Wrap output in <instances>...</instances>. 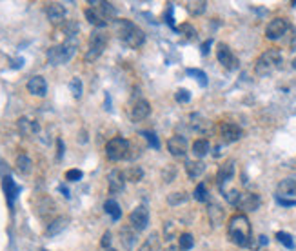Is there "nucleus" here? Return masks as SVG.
I'll return each mask as SVG.
<instances>
[{"label": "nucleus", "instance_id": "4468645a", "mask_svg": "<svg viewBox=\"0 0 296 251\" xmlns=\"http://www.w3.org/2000/svg\"><path fill=\"white\" fill-rule=\"evenodd\" d=\"M107 184H109V193H122L126 186V177L120 170H113L107 175Z\"/></svg>", "mask_w": 296, "mask_h": 251}, {"label": "nucleus", "instance_id": "423d86ee", "mask_svg": "<svg viewBox=\"0 0 296 251\" xmlns=\"http://www.w3.org/2000/svg\"><path fill=\"white\" fill-rule=\"evenodd\" d=\"M129 148H131V144H129L126 138H122V136H114V138H111V141L106 144V155L109 160L120 162L129 155Z\"/></svg>", "mask_w": 296, "mask_h": 251}, {"label": "nucleus", "instance_id": "4be33fe9", "mask_svg": "<svg viewBox=\"0 0 296 251\" xmlns=\"http://www.w3.org/2000/svg\"><path fill=\"white\" fill-rule=\"evenodd\" d=\"M18 129H20L22 135H35L40 129V126H38L37 120H29L22 117V119H18Z\"/></svg>", "mask_w": 296, "mask_h": 251}, {"label": "nucleus", "instance_id": "bb28decb", "mask_svg": "<svg viewBox=\"0 0 296 251\" xmlns=\"http://www.w3.org/2000/svg\"><path fill=\"white\" fill-rule=\"evenodd\" d=\"M120 237H122V244L126 249H131L133 244L136 242V231L133 228H122L120 230Z\"/></svg>", "mask_w": 296, "mask_h": 251}, {"label": "nucleus", "instance_id": "4c0bfd02", "mask_svg": "<svg viewBox=\"0 0 296 251\" xmlns=\"http://www.w3.org/2000/svg\"><path fill=\"white\" fill-rule=\"evenodd\" d=\"M142 135L145 136V141H147V144L151 146V148H155V149L160 148V142H158L157 135H155L153 131H142Z\"/></svg>", "mask_w": 296, "mask_h": 251}, {"label": "nucleus", "instance_id": "864d4df0", "mask_svg": "<svg viewBox=\"0 0 296 251\" xmlns=\"http://www.w3.org/2000/svg\"><path fill=\"white\" fill-rule=\"evenodd\" d=\"M107 251H116V249H111V247H109V249H107Z\"/></svg>", "mask_w": 296, "mask_h": 251}, {"label": "nucleus", "instance_id": "dca6fc26", "mask_svg": "<svg viewBox=\"0 0 296 251\" xmlns=\"http://www.w3.org/2000/svg\"><path fill=\"white\" fill-rule=\"evenodd\" d=\"M262 204V200L256 193H244L240 197V202H238V208L244 209V211H256Z\"/></svg>", "mask_w": 296, "mask_h": 251}, {"label": "nucleus", "instance_id": "8fccbe9b", "mask_svg": "<svg viewBox=\"0 0 296 251\" xmlns=\"http://www.w3.org/2000/svg\"><path fill=\"white\" fill-rule=\"evenodd\" d=\"M165 251H182V249H180V247H176V246H169Z\"/></svg>", "mask_w": 296, "mask_h": 251}, {"label": "nucleus", "instance_id": "a19ab883", "mask_svg": "<svg viewBox=\"0 0 296 251\" xmlns=\"http://www.w3.org/2000/svg\"><path fill=\"white\" fill-rule=\"evenodd\" d=\"M182 33L186 35V39L193 40V39H195L196 31H195V27H193V26H189V24H184V26H182Z\"/></svg>", "mask_w": 296, "mask_h": 251}, {"label": "nucleus", "instance_id": "79ce46f5", "mask_svg": "<svg viewBox=\"0 0 296 251\" xmlns=\"http://www.w3.org/2000/svg\"><path fill=\"white\" fill-rule=\"evenodd\" d=\"M100 244H102V247H109L111 246V231H106V233L102 235Z\"/></svg>", "mask_w": 296, "mask_h": 251}, {"label": "nucleus", "instance_id": "39448f33", "mask_svg": "<svg viewBox=\"0 0 296 251\" xmlns=\"http://www.w3.org/2000/svg\"><path fill=\"white\" fill-rule=\"evenodd\" d=\"M107 46V33L104 30H95L89 37V47L85 53V62H95L104 53Z\"/></svg>", "mask_w": 296, "mask_h": 251}, {"label": "nucleus", "instance_id": "f257e3e1", "mask_svg": "<svg viewBox=\"0 0 296 251\" xmlns=\"http://www.w3.org/2000/svg\"><path fill=\"white\" fill-rule=\"evenodd\" d=\"M113 27H114L116 37H119L126 46L131 47V49H138V47L145 42L144 31L140 30L136 24H133L131 20H126V18H114Z\"/></svg>", "mask_w": 296, "mask_h": 251}, {"label": "nucleus", "instance_id": "09e8293b", "mask_svg": "<svg viewBox=\"0 0 296 251\" xmlns=\"http://www.w3.org/2000/svg\"><path fill=\"white\" fill-rule=\"evenodd\" d=\"M58 189L64 193V197H69V189H68V187H66V186H60Z\"/></svg>", "mask_w": 296, "mask_h": 251}, {"label": "nucleus", "instance_id": "aec40b11", "mask_svg": "<svg viewBox=\"0 0 296 251\" xmlns=\"http://www.w3.org/2000/svg\"><path fill=\"white\" fill-rule=\"evenodd\" d=\"M278 195L280 197H296V177L284 179L278 184Z\"/></svg>", "mask_w": 296, "mask_h": 251}, {"label": "nucleus", "instance_id": "9d476101", "mask_svg": "<svg viewBox=\"0 0 296 251\" xmlns=\"http://www.w3.org/2000/svg\"><path fill=\"white\" fill-rule=\"evenodd\" d=\"M151 115V104L145 100V98H138L131 107V119L135 122H142L147 117Z\"/></svg>", "mask_w": 296, "mask_h": 251}, {"label": "nucleus", "instance_id": "f8f14e48", "mask_svg": "<svg viewBox=\"0 0 296 251\" xmlns=\"http://www.w3.org/2000/svg\"><path fill=\"white\" fill-rule=\"evenodd\" d=\"M167 149H169V153L173 155V157H176V158L184 157V155L187 153V141H186V136H180V135L171 136L169 142H167Z\"/></svg>", "mask_w": 296, "mask_h": 251}, {"label": "nucleus", "instance_id": "ddd939ff", "mask_svg": "<svg viewBox=\"0 0 296 251\" xmlns=\"http://www.w3.org/2000/svg\"><path fill=\"white\" fill-rule=\"evenodd\" d=\"M220 133L225 142H236L242 138V128L234 122H224L220 126Z\"/></svg>", "mask_w": 296, "mask_h": 251}, {"label": "nucleus", "instance_id": "f03ea898", "mask_svg": "<svg viewBox=\"0 0 296 251\" xmlns=\"http://www.w3.org/2000/svg\"><path fill=\"white\" fill-rule=\"evenodd\" d=\"M227 235H229V240L233 244L240 247H246L249 246L251 242V222L246 215H234V217L229 218V224H227Z\"/></svg>", "mask_w": 296, "mask_h": 251}, {"label": "nucleus", "instance_id": "c85d7f7f", "mask_svg": "<svg viewBox=\"0 0 296 251\" xmlns=\"http://www.w3.org/2000/svg\"><path fill=\"white\" fill-rule=\"evenodd\" d=\"M209 148H211V146H209V141L198 138V141H195V144H193V153H195L196 158H202L209 153Z\"/></svg>", "mask_w": 296, "mask_h": 251}, {"label": "nucleus", "instance_id": "5701e85b", "mask_svg": "<svg viewBox=\"0 0 296 251\" xmlns=\"http://www.w3.org/2000/svg\"><path fill=\"white\" fill-rule=\"evenodd\" d=\"M138 251H162V244H160V235L158 233H151L145 242L140 246Z\"/></svg>", "mask_w": 296, "mask_h": 251}, {"label": "nucleus", "instance_id": "2eb2a0df", "mask_svg": "<svg viewBox=\"0 0 296 251\" xmlns=\"http://www.w3.org/2000/svg\"><path fill=\"white\" fill-rule=\"evenodd\" d=\"M27 91H29L31 95H35V97H46V93H47L46 78L40 77V75L31 77L29 80H27Z\"/></svg>", "mask_w": 296, "mask_h": 251}, {"label": "nucleus", "instance_id": "7c9ffc66", "mask_svg": "<svg viewBox=\"0 0 296 251\" xmlns=\"http://www.w3.org/2000/svg\"><path fill=\"white\" fill-rule=\"evenodd\" d=\"M124 177H126V180H129V182H138V180L144 177V171H142V168L133 166L124 173Z\"/></svg>", "mask_w": 296, "mask_h": 251}, {"label": "nucleus", "instance_id": "f3484780", "mask_svg": "<svg viewBox=\"0 0 296 251\" xmlns=\"http://www.w3.org/2000/svg\"><path fill=\"white\" fill-rule=\"evenodd\" d=\"M46 15H47V20H49L51 24H60V22H64V18H66V8H64L60 2H53V4L47 6Z\"/></svg>", "mask_w": 296, "mask_h": 251}, {"label": "nucleus", "instance_id": "20e7f679", "mask_svg": "<svg viewBox=\"0 0 296 251\" xmlns=\"http://www.w3.org/2000/svg\"><path fill=\"white\" fill-rule=\"evenodd\" d=\"M282 68V53L278 49H267L265 53L258 57L256 64H254V73L258 77H267L275 73L276 69Z\"/></svg>", "mask_w": 296, "mask_h": 251}, {"label": "nucleus", "instance_id": "72a5a7b5", "mask_svg": "<svg viewBox=\"0 0 296 251\" xmlns=\"http://www.w3.org/2000/svg\"><path fill=\"white\" fill-rule=\"evenodd\" d=\"M225 200H227V204L231 206H238V202H240V191L238 189H229V191H225Z\"/></svg>", "mask_w": 296, "mask_h": 251}, {"label": "nucleus", "instance_id": "6ab92c4d", "mask_svg": "<svg viewBox=\"0 0 296 251\" xmlns=\"http://www.w3.org/2000/svg\"><path fill=\"white\" fill-rule=\"evenodd\" d=\"M233 173H234V162L229 160L225 164H222L220 170H218V175H216V180H218V186H224L227 180L233 179Z\"/></svg>", "mask_w": 296, "mask_h": 251}, {"label": "nucleus", "instance_id": "7ed1b4c3", "mask_svg": "<svg viewBox=\"0 0 296 251\" xmlns=\"http://www.w3.org/2000/svg\"><path fill=\"white\" fill-rule=\"evenodd\" d=\"M76 46H78L76 37H69L64 44H56V46L49 47V49H47V55H46L47 62H49L51 66L68 64L69 60L73 59V55H75Z\"/></svg>", "mask_w": 296, "mask_h": 251}, {"label": "nucleus", "instance_id": "0eeeda50", "mask_svg": "<svg viewBox=\"0 0 296 251\" xmlns=\"http://www.w3.org/2000/svg\"><path fill=\"white\" fill-rule=\"evenodd\" d=\"M129 224H131L133 230L138 233V231H144L149 224V211L145 206H138L131 211L129 215Z\"/></svg>", "mask_w": 296, "mask_h": 251}, {"label": "nucleus", "instance_id": "37998d69", "mask_svg": "<svg viewBox=\"0 0 296 251\" xmlns=\"http://www.w3.org/2000/svg\"><path fill=\"white\" fill-rule=\"evenodd\" d=\"M276 202L282 206H296V200H289V199H284V197L276 195Z\"/></svg>", "mask_w": 296, "mask_h": 251}, {"label": "nucleus", "instance_id": "c9c22d12", "mask_svg": "<svg viewBox=\"0 0 296 251\" xmlns=\"http://www.w3.org/2000/svg\"><path fill=\"white\" fill-rule=\"evenodd\" d=\"M276 238H278V242L284 244L285 247H292V246H294V242H292V237L289 233H285V231H278V233H276Z\"/></svg>", "mask_w": 296, "mask_h": 251}, {"label": "nucleus", "instance_id": "58836bf2", "mask_svg": "<svg viewBox=\"0 0 296 251\" xmlns=\"http://www.w3.org/2000/svg\"><path fill=\"white\" fill-rule=\"evenodd\" d=\"M174 98H176L178 104H187L191 100V93L187 90H178L176 93H174Z\"/></svg>", "mask_w": 296, "mask_h": 251}, {"label": "nucleus", "instance_id": "ea45409f", "mask_svg": "<svg viewBox=\"0 0 296 251\" xmlns=\"http://www.w3.org/2000/svg\"><path fill=\"white\" fill-rule=\"evenodd\" d=\"M82 171L80 170H69L68 173H66V180H69V182H76V180L82 179Z\"/></svg>", "mask_w": 296, "mask_h": 251}, {"label": "nucleus", "instance_id": "5fc2aeb1", "mask_svg": "<svg viewBox=\"0 0 296 251\" xmlns=\"http://www.w3.org/2000/svg\"><path fill=\"white\" fill-rule=\"evenodd\" d=\"M44 251H47V249H44Z\"/></svg>", "mask_w": 296, "mask_h": 251}, {"label": "nucleus", "instance_id": "e433bc0d", "mask_svg": "<svg viewBox=\"0 0 296 251\" xmlns=\"http://www.w3.org/2000/svg\"><path fill=\"white\" fill-rule=\"evenodd\" d=\"M186 200H187V195H186V193H173V195L167 197V202H169L171 206L182 204V202H186Z\"/></svg>", "mask_w": 296, "mask_h": 251}, {"label": "nucleus", "instance_id": "a18cd8bd", "mask_svg": "<svg viewBox=\"0 0 296 251\" xmlns=\"http://www.w3.org/2000/svg\"><path fill=\"white\" fill-rule=\"evenodd\" d=\"M189 73H193V75H196V77L200 78V84H202V86H205V84H208V80H205V75H203L202 71H196V69H191Z\"/></svg>", "mask_w": 296, "mask_h": 251}, {"label": "nucleus", "instance_id": "a211bd4d", "mask_svg": "<svg viewBox=\"0 0 296 251\" xmlns=\"http://www.w3.org/2000/svg\"><path fill=\"white\" fill-rule=\"evenodd\" d=\"M2 186H4V193H6V199H8V204L13 206V202H15V199L18 197V193H20V187L15 184V180L11 179V177H4V182H2Z\"/></svg>", "mask_w": 296, "mask_h": 251}, {"label": "nucleus", "instance_id": "f704fd0d", "mask_svg": "<svg viewBox=\"0 0 296 251\" xmlns=\"http://www.w3.org/2000/svg\"><path fill=\"white\" fill-rule=\"evenodd\" d=\"M208 187H205V184H198L195 189V200H198V202H205L208 200Z\"/></svg>", "mask_w": 296, "mask_h": 251}, {"label": "nucleus", "instance_id": "473e14b6", "mask_svg": "<svg viewBox=\"0 0 296 251\" xmlns=\"http://www.w3.org/2000/svg\"><path fill=\"white\" fill-rule=\"evenodd\" d=\"M193 246H195L193 235H191V233H182V235H180V249H182V251H189Z\"/></svg>", "mask_w": 296, "mask_h": 251}, {"label": "nucleus", "instance_id": "c756f323", "mask_svg": "<svg viewBox=\"0 0 296 251\" xmlns=\"http://www.w3.org/2000/svg\"><path fill=\"white\" fill-rule=\"evenodd\" d=\"M17 170L20 171L22 175L31 173V170H33V162H31V158L27 157V155H18L17 157Z\"/></svg>", "mask_w": 296, "mask_h": 251}, {"label": "nucleus", "instance_id": "1a4fd4ad", "mask_svg": "<svg viewBox=\"0 0 296 251\" xmlns=\"http://www.w3.org/2000/svg\"><path fill=\"white\" fill-rule=\"evenodd\" d=\"M216 57H218V62H220L225 69H229V71H233V69L238 68V59L233 55V51H231L225 44H218Z\"/></svg>", "mask_w": 296, "mask_h": 251}, {"label": "nucleus", "instance_id": "9b49d317", "mask_svg": "<svg viewBox=\"0 0 296 251\" xmlns=\"http://www.w3.org/2000/svg\"><path fill=\"white\" fill-rule=\"evenodd\" d=\"M85 18H87V22L91 24V26H95L97 30H104V27L109 24V20H107L104 15H102V11L97 8V6H91V8L85 9Z\"/></svg>", "mask_w": 296, "mask_h": 251}, {"label": "nucleus", "instance_id": "412c9836", "mask_svg": "<svg viewBox=\"0 0 296 251\" xmlns=\"http://www.w3.org/2000/svg\"><path fill=\"white\" fill-rule=\"evenodd\" d=\"M68 224H69L68 217H56L55 220L47 226V230H46L47 237H55V235H58L60 231H64L66 228H68Z\"/></svg>", "mask_w": 296, "mask_h": 251}, {"label": "nucleus", "instance_id": "c03bdc74", "mask_svg": "<svg viewBox=\"0 0 296 251\" xmlns=\"http://www.w3.org/2000/svg\"><path fill=\"white\" fill-rule=\"evenodd\" d=\"M56 148H58V151H56V157H58V160L64 157V151H66V148H64V142H62V138H58L56 141Z\"/></svg>", "mask_w": 296, "mask_h": 251}, {"label": "nucleus", "instance_id": "de8ad7c7", "mask_svg": "<svg viewBox=\"0 0 296 251\" xmlns=\"http://www.w3.org/2000/svg\"><path fill=\"white\" fill-rule=\"evenodd\" d=\"M211 46H213V40H208V42L202 44V53H203V55H208V53H209V47H211Z\"/></svg>", "mask_w": 296, "mask_h": 251}, {"label": "nucleus", "instance_id": "a878e982", "mask_svg": "<svg viewBox=\"0 0 296 251\" xmlns=\"http://www.w3.org/2000/svg\"><path fill=\"white\" fill-rule=\"evenodd\" d=\"M104 209H106V213L109 215L111 218H113L114 222L120 220V217H122V209H120L119 202H116V200H113V199L106 200V204H104Z\"/></svg>", "mask_w": 296, "mask_h": 251}, {"label": "nucleus", "instance_id": "cd10ccee", "mask_svg": "<svg viewBox=\"0 0 296 251\" xmlns=\"http://www.w3.org/2000/svg\"><path fill=\"white\" fill-rule=\"evenodd\" d=\"M205 8H208V2H205V0H193V2H187L186 4V9L189 11V15H193V17L202 15L203 11H205Z\"/></svg>", "mask_w": 296, "mask_h": 251}, {"label": "nucleus", "instance_id": "393cba45", "mask_svg": "<svg viewBox=\"0 0 296 251\" xmlns=\"http://www.w3.org/2000/svg\"><path fill=\"white\" fill-rule=\"evenodd\" d=\"M203 170H205V164H203V162H200V160H187L186 162V171L191 179L200 177V175L203 173Z\"/></svg>", "mask_w": 296, "mask_h": 251}, {"label": "nucleus", "instance_id": "b1692460", "mask_svg": "<svg viewBox=\"0 0 296 251\" xmlns=\"http://www.w3.org/2000/svg\"><path fill=\"white\" fill-rule=\"evenodd\" d=\"M208 213H209V220H211V226H215V228H216V226H220L222 222H224L225 213H224V209H222L218 204H211V206H209Z\"/></svg>", "mask_w": 296, "mask_h": 251}, {"label": "nucleus", "instance_id": "2f4dec72", "mask_svg": "<svg viewBox=\"0 0 296 251\" xmlns=\"http://www.w3.org/2000/svg\"><path fill=\"white\" fill-rule=\"evenodd\" d=\"M69 90H71L73 97L80 98L82 93H84V86H82V80L78 77H73L71 82H69Z\"/></svg>", "mask_w": 296, "mask_h": 251}, {"label": "nucleus", "instance_id": "3c124183", "mask_svg": "<svg viewBox=\"0 0 296 251\" xmlns=\"http://www.w3.org/2000/svg\"><path fill=\"white\" fill-rule=\"evenodd\" d=\"M260 244H262V246H265V244H267V238L265 237H260Z\"/></svg>", "mask_w": 296, "mask_h": 251}, {"label": "nucleus", "instance_id": "49530a36", "mask_svg": "<svg viewBox=\"0 0 296 251\" xmlns=\"http://www.w3.org/2000/svg\"><path fill=\"white\" fill-rule=\"evenodd\" d=\"M289 47H291V51H296V30H292L291 40H289Z\"/></svg>", "mask_w": 296, "mask_h": 251}, {"label": "nucleus", "instance_id": "6e6552de", "mask_svg": "<svg viewBox=\"0 0 296 251\" xmlns=\"http://www.w3.org/2000/svg\"><path fill=\"white\" fill-rule=\"evenodd\" d=\"M287 31H289L287 20H285V18H275V20H271L269 24H267L265 37L269 40H278V39H282Z\"/></svg>", "mask_w": 296, "mask_h": 251}, {"label": "nucleus", "instance_id": "603ef678", "mask_svg": "<svg viewBox=\"0 0 296 251\" xmlns=\"http://www.w3.org/2000/svg\"><path fill=\"white\" fill-rule=\"evenodd\" d=\"M292 68H294V69H296V59H294V60H292Z\"/></svg>", "mask_w": 296, "mask_h": 251}]
</instances>
